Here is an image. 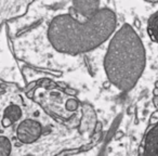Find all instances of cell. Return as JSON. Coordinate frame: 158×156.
I'll use <instances>...</instances> for the list:
<instances>
[{
	"label": "cell",
	"mask_w": 158,
	"mask_h": 156,
	"mask_svg": "<svg viewBox=\"0 0 158 156\" xmlns=\"http://www.w3.org/2000/svg\"><path fill=\"white\" fill-rule=\"evenodd\" d=\"M117 25L116 14L104 8L80 22L72 14H61L52 20L48 38L60 53L77 55L101 46L113 35Z\"/></svg>",
	"instance_id": "1"
},
{
	"label": "cell",
	"mask_w": 158,
	"mask_h": 156,
	"mask_svg": "<svg viewBox=\"0 0 158 156\" xmlns=\"http://www.w3.org/2000/svg\"><path fill=\"white\" fill-rule=\"evenodd\" d=\"M146 65V53L133 27L125 23L113 35L104 57V70L110 84L123 92L132 90Z\"/></svg>",
	"instance_id": "2"
},
{
	"label": "cell",
	"mask_w": 158,
	"mask_h": 156,
	"mask_svg": "<svg viewBox=\"0 0 158 156\" xmlns=\"http://www.w3.org/2000/svg\"><path fill=\"white\" fill-rule=\"evenodd\" d=\"M42 133V127L34 119H25L19 125L16 129L18 139L22 143L31 144L39 139Z\"/></svg>",
	"instance_id": "3"
},
{
	"label": "cell",
	"mask_w": 158,
	"mask_h": 156,
	"mask_svg": "<svg viewBox=\"0 0 158 156\" xmlns=\"http://www.w3.org/2000/svg\"><path fill=\"white\" fill-rule=\"evenodd\" d=\"M100 0H73V8L78 14L88 19L99 11Z\"/></svg>",
	"instance_id": "4"
},
{
	"label": "cell",
	"mask_w": 158,
	"mask_h": 156,
	"mask_svg": "<svg viewBox=\"0 0 158 156\" xmlns=\"http://www.w3.org/2000/svg\"><path fill=\"white\" fill-rule=\"evenodd\" d=\"M144 155H156L158 149V123L149 130L144 140Z\"/></svg>",
	"instance_id": "5"
},
{
	"label": "cell",
	"mask_w": 158,
	"mask_h": 156,
	"mask_svg": "<svg viewBox=\"0 0 158 156\" xmlns=\"http://www.w3.org/2000/svg\"><path fill=\"white\" fill-rule=\"evenodd\" d=\"M95 114L93 112L92 106L90 105H85L84 106V116L80 119V124H79V132L85 133L88 131L89 128H92L95 126Z\"/></svg>",
	"instance_id": "6"
},
{
	"label": "cell",
	"mask_w": 158,
	"mask_h": 156,
	"mask_svg": "<svg viewBox=\"0 0 158 156\" xmlns=\"http://www.w3.org/2000/svg\"><path fill=\"white\" fill-rule=\"evenodd\" d=\"M22 116V110L20 106L16 104H11L9 105L5 111V115H3L2 119V125L3 127H10L13 123L18 121Z\"/></svg>",
	"instance_id": "7"
},
{
	"label": "cell",
	"mask_w": 158,
	"mask_h": 156,
	"mask_svg": "<svg viewBox=\"0 0 158 156\" xmlns=\"http://www.w3.org/2000/svg\"><path fill=\"white\" fill-rule=\"evenodd\" d=\"M148 35L158 44V13L154 14L148 21Z\"/></svg>",
	"instance_id": "8"
},
{
	"label": "cell",
	"mask_w": 158,
	"mask_h": 156,
	"mask_svg": "<svg viewBox=\"0 0 158 156\" xmlns=\"http://www.w3.org/2000/svg\"><path fill=\"white\" fill-rule=\"evenodd\" d=\"M11 152V143L6 137H0V155H9Z\"/></svg>",
	"instance_id": "9"
},
{
	"label": "cell",
	"mask_w": 158,
	"mask_h": 156,
	"mask_svg": "<svg viewBox=\"0 0 158 156\" xmlns=\"http://www.w3.org/2000/svg\"><path fill=\"white\" fill-rule=\"evenodd\" d=\"M78 108H79V102L76 99H74V98H70V99H68L66 101L65 108L68 112H75Z\"/></svg>",
	"instance_id": "10"
},
{
	"label": "cell",
	"mask_w": 158,
	"mask_h": 156,
	"mask_svg": "<svg viewBox=\"0 0 158 156\" xmlns=\"http://www.w3.org/2000/svg\"><path fill=\"white\" fill-rule=\"evenodd\" d=\"M80 151V149L78 150H67V151H62L59 153V155H69V154H78Z\"/></svg>",
	"instance_id": "11"
},
{
	"label": "cell",
	"mask_w": 158,
	"mask_h": 156,
	"mask_svg": "<svg viewBox=\"0 0 158 156\" xmlns=\"http://www.w3.org/2000/svg\"><path fill=\"white\" fill-rule=\"evenodd\" d=\"M64 92H65L66 95H77L78 91H77L76 89L69 88V87H65V88H64Z\"/></svg>",
	"instance_id": "12"
},
{
	"label": "cell",
	"mask_w": 158,
	"mask_h": 156,
	"mask_svg": "<svg viewBox=\"0 0 158 156\" xmlns=\"http://www.w3.org/2000/svg\"><path fill=\"white\" fill-rule=\"evenodd\" d=\"M102 127H103V125H102L101 121H98L97 124H95L94 126V129H93V133H99V132L102 131Z\"/></svg>",
	"instance_id": "13"
},
{
	"label": "cell",
	"mask_w": 158,
	"mask_h": 156,
	"mask_svg": "<svg viewBox=\"0 0 158 156\" xmlns=\"http://www.w3.org/2000/svg\"><path fill=\"white\" fill-rule=\"evenodd\" d=\"M149 121H151V124H156L158 123V111L155 113H153V114L151 115V118H149Z\"/></svg>",
	"instance_id": "14"
},
{
	"label": "cell",
	"mask_w": 158,
	"mask_h": 156,
	"mask_svg": "<svg viewBox=\"0 0 158 156\" xmlns=\"http://www.w3.org/2000/svg\"><path fill=\"white\" fill-rule=\"evenodd\" d=\"M123 136H125V133H123V132L121 131V130H118V131L116 132V134H115L114 139H116V140H119V139H121Z\"/></svg>",
	"instance_id": "15"
},
{
	"label": "cell",
	"mask_w": 158,
	"mask_h": 156,
	"mask_svg": "<svg viewBox=\"0 0 158 156\" xmlns=\"http://www.w3.org/2000/svg\"><path fill=\"white\" fill-rule=\"evenodd\" d=\"M133 26H135V28H140L141 27V22L138 18L134 19V23H133Z\"/></svg>",
	"instance_id": "16"
},
{
	"label": "cell",
	"mask_w": 158,
	"mask_h": 156,
	"mask_svg": "<svg viewBox=\"0 0 158 156\" xmlns=\"http://www.w3.org/2000/svg\"><path fill=\"white\" fill-rule=\"evenodd\" d=\"M153 104L155 105L156 108H158V95H154V98H153Z\"/></svg>",
	"instance_id": "17"
},
{
	"label": "cell",
	"mask_w": 158,
	"mask_h": 156,
	"mask_svg": "<svg viewBox=\"0 0 158 156\" xmlns=\"http://www.w3.org/2000/svg\"><path fill=\"white\" fill-rule=\"evenodd\" d=\"M56 86H61V88H65V87H67V85L66 84H64V82H57L56 84Z\"/></svg>",
	"instance_id": "18"
},
{
	"label": "cell",
	"mask_w": 158,
	"mask_h": 156,
	"mask_svg": "<svg viewBox=\"0 0 158 156\" xmlns=\"http://www.w3.org/2000/svg\"><path fill=\"white\" fill-rule=\"evenodd\" d=\"M110 86V80H108V82H104V84H103L104 88H108Z\"/></svg>",
	"instance_id": "19"
},
{
	"label": "cell",
	"mask_w": 158,
	"mask_h": 156,
	"mask_svg": "<svg viewBox=\"0 0 158 156\" xmlns=\"http://www.w3.org/2000/svg\"><path fill=\"white\" fill-rule=\"evenodd\" d=\"M153 95H158V88H157V87H155V88H154Z\"/></svg>",
	"instance_id": "20"
},
{
	"label": "cell",
	"mask_w": 158,
	"mask_h": 156,
	"mask_svg": "<svg viewBox=\"0 0 158 156\" xmlns=\"http://www.w3.org/2000/svg\"><path fill=\"white\" fill-rule=\"evenodd\" d=\"M145 1H147V2H158V0H145Z\"/></svg>",
	"instance_id": "21"
},
{
	"label": "cell",
	"mask_w": 158,
	"mask_h": 156,
	"mask_svg": "<svg viewBox=\"0 0 158 156\" xmlns=\"http://www.w3.org/2000/svg\"><path fill=\"white\" fill-rule=\"evenodd\" d=\"M155 87H157V88H158V80H157V82H155Z\"/></svg>",
	"instance_id": "22"
},
{
	"label": "cell",
	"mask_w": 158,
	"mask_h": 156,
	"mask_svg": "<svg viewBox=\"0 0 158 156\" xmlns=\"http://www.w3.org/2000/svg\"><path fill=\"white\" fill-rule=\"evenodd\" d=\"M156 155H158V149H157V151H156Z\"/></svg>",
	"instance_id": "23"
}]
</instances>
